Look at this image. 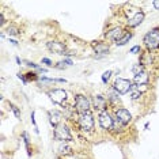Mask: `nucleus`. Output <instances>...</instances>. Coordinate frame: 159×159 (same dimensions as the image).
Instances as JSON below:
<instances>
[{"mask_svg": "<svg viewBox=\"0 0 159 159\" xmlns=\"http://www.w3.org/2000/svg\"><path fill=\"white\" fill-rule=\"evenodd\" d=\"M78 124H79L80 129H82L83 132H86V133L93 132V129H94V117H93V113L87 112V113L79 114V117H78Z\"/></svg>", "mask_w": 159, "mask_h": 159, "instance_id": "f257e3e1", "label": "nucleus"}, {"mask_svg": "<svg viewBox=\"0 0 159 159\" xmlns=\"http://www.w3.org/2000/svg\"><path fill=\"white\" fill-rule=\"evenodd\" d=\"M143 42H144V45L147 46L148 50L158 49V48H159V29H158V27L150 30V31L144 35Z\"/></svg>", "mask_w": 159, "mask_h": 159, "instance_id": "f03ea898", "label": "nucleus"}, {"mask_svg": "<svg viewBox=\"0 0 159 159\" xmlns=\"http://www.w3.org/2000/svg\"><path fill=\"white\" fill-rule=\"evenodd\" d=\"M75 102V109H76L78 114H82V113H87L91 109V102L86 95L83 94H76L74 98Z\"/></svg>", "mask_w": 159, "mask_h": 159, "instance_id": "7ed1b4c3", "label": "nucleus"}, {"mask_svg": "<svg viewBox=\"0 0 159 159\" xmlns=\"http://www.w3.org/2000/svg\"><path fill=\"white\" fill-rule=\"evenodd\" d=\"M53 137L59 141H63V143H67V141L72 140V133H71L69 128L65 125V124H60L54 128V132H53Z\"/></svg>", "mask_w": 159, "mask_h": 159, "instance_id": "20e7f679", "label": "nucleus"}, {"mask_svg": "<svg viewBox=\"0 0 159 159\" xmlns=\"http://www.w3.org/2000/svg\"><path fill=\"white\" fill-rule=\"evenodd\" d=\"M48 97H49L54 103L63 106V107L67 106L68 94H67L65 90H63V88H54V90H52V91H48Z\"/></svg>", "mask_w": 159, "mask_h": 159, "instance_id": "39448f33", "label": "nucleus"}, {"mask_svg": "<svg viewBox=\"0 0 159 159\" xmlns=\"http://www.w3.org/2000/svg\"><path fill=\"white\" fill-rule=\"evenodd\" d=\"M132 87H133V83L129 79H124V78H117L114 80V83H113V88L121 95L131 93Z\"/></svg>", "mask_w": 159, "mask_h": 159, "instance_id": "423d86ee", "label": "nucleus"}, {"mask_svg": "<svg viewBox=\"0 0 159 159\" xmlns=\"http://www.w3.org/2000/svg\"><path fill=\"white\" fill-rule=\"evenodd\" d=\"M98 122H99L101 128H102L103 131H109V129H112L114 120L112 118L110 113L107 112V110H105V112L99 113V116H98Z\"/></svg>", "mask_w": 159, "mask_h": 159, "instance_id": "0eeeda50", "label": "nucleus"}, {"mask_svg": "<svg viewBox=\"0 0 159 159\" xmlns=\"http://www.w3.org/2000/svg\"><path fill=\"white\" fill-rule=\"evenodd\" d=\"M114 114H116V120L120 121L122 125H128V124L132 121V114H131V112L128 109H125V107L116 109Z\"/></svg>", "mask_w": 159, "mask_h": 159, "instance_id": "6e6552de", "label": "nucleus"}, {"mask_svg": "<svg viewBox=\"0 0 159 159\" xmlns=\"http://www.w3.org/2000/svg\"><path fill=\"white\" fill-rule=\"evenodd\" d=\"M144 12L141 11V10H136L135 14L132 15V16L128 18V21H127V25L128 27H137L139 25L143 23V21H144Z\"/></svg>", "mask_w": 159, "mask_h": 159, "instance_id": "1a4fd4ad", "label": "nucleus"}, {"mask_svg": "<svg viewBox=\"0 0 159 159\" xmlns=\"http://www.w3.org/2000/svg\"><path fill=\"white\" fill-rule=\"evenodd\" d=\"M124 34H125V31H124V27H121V26H116V27L110 29L109 31L106 33L105 37H106L107 40H110V41L117 42Z\"/></svg>", "mask_w": 159, "mask_h": 159, "instance_id": "9d476101", "label": "nucleus"}, {"mask_svg": "<svg viewBox=\"0 0 159 159\" xmlns=\"http://www.w3.org/2000/svg\"><path fill=\"white\" fill-rule=\"evenodd\" d=\"M94 107L99 110V113L107 110V99H106V97H103L102 94L94 95Z\"/></svg>", "mask_w": 159, "mask_h": 159, "instance_id": "9b49d317", "label": "nucleus"}, {"mask_svg": "<svg viewBox=\"0 0 159 159\" xmlns=\"http://www.w3.org/2000/svg\"><path fill=\"white\" fill-rule=\"evenodd\" d=\"M48 49L56 54H65V45L59 41H50L46 44Z\"/></svg>", "mask_w": 159, "mask_h": 159, "instance_id": "f8f14e48", "label": "nucleus"}, {"mask_svg": "<svg viewBox=\"0 0 159 159\" xmlns=\"http://www.w3.org/2000/svg\"><path fill=\"white\" fill-rule=\"evenodd\" d=\"M48 116H49V122H50V125H52L53 128H56L57 125L61 124L63 114L59 112V110H50V112L48 113Z\"/></svg>", "mask_w": 159, "mask_h": 159, "instance_id": "ddd939ff", "label": "nucleus"}, {"mask_svg": "<svg viewBox=\"0 0 159 159\" xmlns=\"http://www.w3.org/2000/svg\"><path fill=\"white\" fill-rule=\"evenodd\" d=\"M148 80H150V75H148L146 71H143V72H140V74L133 76V83H135L136 86L148 84Z\"/></svg>", "mask_w": 159, "mask_h": 159, "instance_id": "4468645a", "label": "nucleus"}, {"mask_svg": "<svg viewBox=\"0 0 159 159\" xmlns=\"http://www.w3.org/2000/svg\"><path fill=\"white\" fill-rule=\"evenodd\" d=\"M93 48H94L95 53L99 56H106L109 53V45L105 44V42H97V44L93 45Z\"/></svg>", "mask_w": 159, "mask_h": 159, "instance_id": "2eb2a0df", "label": "nucleus"}, {"mask_svg": "<svg viewBox=\"0 0 159 159\" xmlns=\"http://www.w3.org/2000/svg\"><path fill=\"white\" fill-rule=\"evenodd\" d=\"M140 64L144 67V65H151L152 64V56H151L150 50L148 52L141 53V57H140Z\"/></svg>", "mask_w": 159, "mask_h": 159, "instance_id": "dca6fc26", "label": "nucleus"}, {"mask_svg": "<svg viewBox=\"0 0 159 159\" xmlns=\"http://www.w3.org/2000/svg\"><path fill=\"white\" fill-rule=\"evenodd\" d=\"M132 37H133V34H132V33H125V34H124L122 37H121V38L118 40L117 42H114V44L117 45V46H122V45H125L127 42H129Z\"/></svg>", "mask_w": 159, "mask_h": 159, "instance_id": "f3484780", "label": "nucleus"}, {"mask_svg": "<svg viewBox=\"0 0 159 159\" xmlns=\"http://www.w3.org/2000/svg\"><path fill=\"white\" fill-rule=\"evenodd\" d=\"M107 101H112V102H117V101H120L118 93L116 91L114 88H110L109 91H107Z\"/></svg>", "mask_w": 159, "mask_h": 159, "instance_id": "a211bd4d", "label": "nucleus"}, {"mask_svg": "<svg viewBox=\"0 0 159 159\" xmlns=\"http://www.w3.org/2000/svg\"><path fill=\"white\" fill-rule=\"evenodd\" d=\"M59 151H60V154H61V155H64V156L72 155V148H71L69 146H67L65 143H64V144H61V146H60Z\"/></svg>", "mask_w": 159, "mask_h": 159, "instance_id": "6ab92c4d", "label": "nucleus"}, {"mask_svg": "<svg viewBox=\"0 0 159 159\" xmlns=\"http://www.w3.org/2000/svg\"><path fill=\"white\" fill-rule=\"evenodd\" d=\"M141 95H143V93H140L137 88L133 86L132 90H131V99H132V101H137V99H140V98H141Z\"/></svg>", "mask_w": 159, "mask_h": 159, "instance_id": "aec40b11", "label": "nucleus"}, {"mask_svg": "<svg viewBox=\"0 0 159 159\" xmlns=\"http://www.w3.org/2000/svg\"><path fill=\"white\" fill-rule=\"evenodd\" d=\"M124 127H125V125H122V124H121L120 121L114 120V122H113V127H112V129L114 131V132H121Z\"/></svg>", "mask_w": 159, "mask_h": 159, "instance_id": "412c9836", "label": "nucleus"}, {"mask_svg": "<svg viewBox=\"0 0 159 159\" xmlns=\"http://www.w3.org/2000/svg\"><path fill=\"white\" fill-rule=\"evenodd\" d=\"M10 107H11L12 113L15 114V117H16V118H21L22 113H21V110H19V107H18L16 105H14V103H10Z\"/></svg>", "mask_w": 159, "mask_h": 159, "instance_id": "4be33fe9", "label": "nucleus"}, {"mask_svg": "<svg viewBox=\"0 0 159 159\" xmlns=\"http://www.w3.org/2000/svg\"><path fill=\"white\" fill-rule=\"evenodd\" d=\"M144 71V67L139 63V64H135L132 67V72H133V75H137V74H140V72H143Z\"/></svg>", "mask_w": 159, "mask_h": 159, "instance_id": "5701e85b", "label": "nucleus"}, {"mask_svg": "<svg viewBox=\"0 0 159 159\" xmlns=\"http://www.w3.org/2000/svg\"><path fill=\"white\" fill-rule=\"evenodd\" d=\"M112 71H106L105 74L102 75V78H101V79H102V83L103 84H107V82H109V79H110V76H112Z\"/></svg>", "mask_w": 159, "mask_h": 159, "instance_id": "b1692460", "label": "nucleus"}, {"mask_svg": "<svg viewBox=\"0 0 159 159\" xmlns=\"http://www.w3.org/2000/svg\"><path fill=\"white\" fill-rule=\"evenodd\" d=\"M40 79V76L35 72H27L26 74V80L29 82V80H38Z\"/></svg>", "mask_w": 159, "mask_h": 159, "instance_id": "393cba45", "label": "nucleus"}, {"mask_svg": "<svg viewBox=\"0 0 159 159\" xmlns=\"http://www.w3.org/2000/svg\"><path fill=\"white\" fill-rule=\"evenodd\" d=\"M7 34H8V35H18V34H19L18 27H15V26L8 27V29H7Z\"/></svg>", "mask_w": 159, "mask_h": 159, "instance_id": "a878e982", "label": "nucleus"}, {"mask_svg": "<svg viewBox=\"0 0 159 159\" xmlns=\"http://www.w3.org/2000/svg\"><path fill=\"white\" fill-rule=\"evenodd\" d=\"M140 52H141L140 45H135V46H132V48H131V50H129V53H133V54H137V53H140Z\"/></svg>", "mask_w": 159, "mask_h": 159, "instance_id": "bb28decb", "label": "nucleus"}, {"mask_svg": "<svg viewBox=\"0 0 159 159\" xmlns=\"http://www.w3.org/2000/svg\"><path fill=\"white\" fill-rule=\"evenodd\" d=\"M26 64L29 65V67H31V68H35V69H41V67H40L38 64H35V63H33V61H26Z\"/></svg>", "mask_w": 159, "mask_h": 159, "instance_id": "cd10ccee", "label": "nucleus"}, {"mask_svg": "<svg viewBox=\"0 0 159 159\" xmlns=\"http://www.w3.org/2000/svg\"><path fill=\"white\" fill-rule=\"evenodd\" d=\"M41 63H42V64H45V65H48V67H50V65H52V60L48 59V57H44V59L41 60Z\"/></svg>", "mask_w": 159, "mask_h": 159, "instance_id": "c85d7f7f", "label": "nucleus"}, {"mask_svg": "<svg viewBox=\"0 0 159 159\" xmlns=\"http://www.w3.org/2000/svg\"><path fill=\"white\" fill-rule=\"evenodd\" d=\"M63 64H64V61H60V63H57V64L54 65V67H56V68H59V69H63V68L65 67V65H63Z\"/></svg>", "mask_w": 159, "mask_h": 159, "instance_id": "c756f323", "label": "nucleus"}, {"mask_svg": "<svg viewBox=\"0 0 159 159\" xmlns=\"http://www.w3.org/2000/svg\"><path fill=\"white\" fill-rule=\"evenodd\" d=\"M18 78H19V79L22 80V82L23 83H27V80H26V76H25V75H22V74H18Z\"/></svg>", "mask_w": 159, "mask_h": 159, "instance_id": "7c9ffc66", "label": "nucleus"}, {"mask_svg": "<svg viewBox=\"0 0 159 159\" xmlns=\"http://www.w3.org/2000/svg\"><path fill=\"white\" fill-rule=\"evenodd\" d=\"M152 6L155 10H159V0H155V1H152Z\"/></svg>", "mask_w": 159, "mask_h": 159, "instance_id": "2f4dec72", "label": "nucleus"}, {"mask_svg": "<svg viewBox=\"0 0 159 159\" xmlns=\"http://www.w3.org/2000/svg\"><path fill=\"white\" fill-rule=\"evenodd\" d=\"M4 22H6V18H4V15H3V14H0V23L4 25Z\"/></svg>", "mask_w": 159, "mask_h": 159, "instance_id": "473e14b6", "label": "nucleus"}, {"mask_svg": "<svg viewBox=\"0 0 159 159\" xmlns=\"http://www.w3.org/2000/svg\"><path fill=\"white\" fill-rule=\"evenodd\" d=\"M64 64H67V65H72V60H71V59H64Z\"/></svg>", "mask_w": 159, "mask_h": 159, "instance_id": "72a5a7b5", "label": "nucleus"}, {"mask_svg": "<svg viewBox=\"0 0 159 159\" xmlns=\"http://www.w3.org/2000/svg\"><path fill=\"white\" fill-rule=\"evenodd\" d=\"M54 82H59V83H65L67 80L65 79H61V78H59V79H54Z\"/></svg>", "mask_w": 159, "mask_h": 159, "instance_id": "f704fd0d", "label": "nucleus"}, {"mask_svg": "<svg viewBox=\"0 0 159 159\" xmlns=\"http://www.w3.org/2000/svg\"><path fill=\"white\" fill-rule=\"evenodd\" d=\"M10 42H11L12 45H15V46H16V45H18V41H16V40H12V38H10Z\"/></svg>", "mask_w": 159, "mask_h": 159, "instance_id": "c9c22d12", "label": "nucleus"}, {"mask_svg": "<svg viewBox=\"0 0 159 159\" xmlns=\"http://www.w3.org/2000/svg\"><path fill=\"white\" fill-rule=\"evenodd\" d=\"M15 60H16V63H18V64H19V65L22 64V61H21V59H19V57H15Z\"/></svg>", "mask_w": 159, "mask_h": 159, "instance_id": "e433bc0d", "label": "nucleus"}]
</instances>
